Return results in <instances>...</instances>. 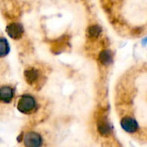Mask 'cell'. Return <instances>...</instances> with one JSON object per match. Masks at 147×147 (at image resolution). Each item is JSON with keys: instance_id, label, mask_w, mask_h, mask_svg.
Segmentation results:
<instances>
[{"instance_id": "obj_1", "label": "cell", "mask_w": 147, "mask_h": 147, "mask_svg": "<svg viewBox=\"0 0 147 147\" xmlns=\"http://www.w3.org/2000/svg\"><path fill=\"white\" fill-rule=\"evenodd\" d=\"M34 108H35L34 98L32 97L31 96H28V95L22 96L17 104L18 110L23 114L30 113Z\"/></svg>"}, {"instance_id": "obj_2", "label": "cell", "mask_w": 147, "mask_h": 147, "mask_svg": "<svg viewBox=\"0 0 147 147\" xmlns=\"http://www.w3.org/2000/svg\"><path fill=\"white\" fill-rule=\"evenodd\" d=\"M6 32L10 38L14 40H18L22 36L24 29H23V26L21 23L13 22L7 26Z\"/></svg>"}, {"instance_id": "obj_3", "label": "cell", "mask_w": 147, "mask_h": 147, "mask_svg": "<svg viewBox=\"0 0 147 147\" xmlns=\"http://www.w3.org/2000/svg\"><path fill=\"white\" fill-rule=\"evenodd\" d=\"M23 142L26 147H40L42 145V139L40 134L30 132L25 135Z\"/></svg>"}, {"instance_id": "obj_4", "label": "cell", "mask_w": 147, "mask_h": 147, "mask_svg": "<svg viewBox=\"0 0 147 147\" xmlns=\"http://www.w3.org/2000/svg\"><path fill=\"white\" fill-rule=\"evenodd\" d=\"M97 130L102 136H109L111 134V127L106 115H100L97 120Z\"/></svg>"}, {"instance_id": "obj_5", "label": "cell", "mask_w": 147, "mask_h": 147, "mask_svg": "<svg viewBox=\"0 0 147 147\" xmlns=\"http://www.w3.org/2000/svg\"><path fill=\"white\" fill-rule=\"evenodd\" d=\"M121 125L122 128L127 133H135L138 129L137 121L134 118L129 116L124 117L121 121Z\"/></svg>"}, {"instance_id": "obj_6", "label": "cell", "mask_w": 147, "mask_h": 147, "mask_svg": "<svg viewBox=\"0 0 147 147\" xmlns=\"http://www.w3.org/2000/svg\"><path fill=\"white\" fill-rule=\"evenodd\" d=\"M14 91L12 88L9 86H3L0 88V102H9L13 99Z\"/></svg>"}, {"instance_id": "obj_7", "label": "cell", "mask_w": 147, "mask_h": 147, "mask_svg": "<svg viewBox=\"0 0 147 147\" xmlns=\"http://www.w3.org/2000/svg\"><path fill=\"white\" fill-rule=\"evenodd\" d=\"M98 59L103 65H109L113 62V53L109 49L102 50L99 54Z\"/></svg>"}, {"instance_id": "obj_8", "label": "cell", "mask_w": 147, "mask_h": 147, "mask_svg": "<svg viewBox=\"0 0 147 147\" xmlns=\"http://www.w3.org/2000/svg\"><path fill=\"white\" fill-rule=\"evenodd\" d=\"M24 77H25L26 81L29 84H33L34 83H35L37 81L38 77H39V72L35 69L30 68L24 71Z\"/></svg>"}, {"instance_id": "obj_9", "label": "cell", "mask_w": 147, "mask_h": 147, "mask_svg": "<svg viewBox=\"0 0 147 147\" xmlns=\"http://www.w3.org/2000/svg\"><path fill=\"white\" fill-rule=\"evenodd\" d=\"M9 53V45L8 40L3 38L0 37V58L6 56Z\"/></svg>"}, {"instance_id": "obj_10", "label": "cell", "mask_w": 147, "mask_h": 147, "mask_svg": "<svg viewBox=\"0 0 147 147\" xmlns=\"http://www.w3.org/2000/svg\"><path fill=\"white\" fill-rule=\"evenodd\" d=\"M102 33V28L99 25H92L89 28V34L92 37H98Z\"/></svg>"}]
</instances>
